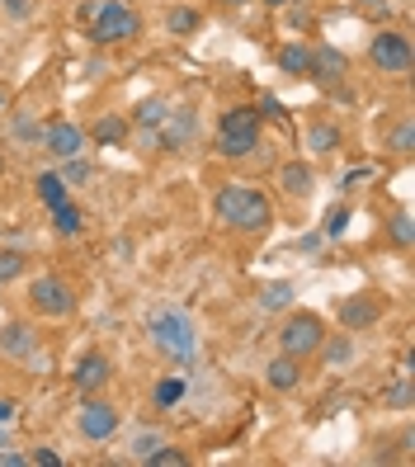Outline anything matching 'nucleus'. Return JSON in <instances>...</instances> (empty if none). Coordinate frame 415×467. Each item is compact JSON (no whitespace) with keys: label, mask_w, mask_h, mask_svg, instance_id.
Returning a JSON list of instances; mask_svg holds the SVG:
<instances>
[{"label":"nucleus","mask_w":415,"mask_h":467,"mask_svg":"<svg viewBox=\"0 0 415 467\" xmlns=\"http://www.w3.org/2000/svg\"><path fill=\"white\" fill-rule=\"evenodd\" d=\"M146 330H152V345L170 363H198V326L185 307H170V303L152 307L146 312Z\"/></svg>","instance_id":"nucleus-1"},{"label":"nucleus","mask_w":415,"mask_h":467,"mask_svg":"<svg viewBox=\"0 0 415 467\" xmlns=\"http://www.w3.org/2000/svg\"><path fill=\"white\" fill-rule=\"evenodd\" d=\"M212 213L218 222L231 231H264L274 222V208L260 189H245V185H222L218 198H212Z\"/></svg>","instance_id":"nucleus-2"},{"label":"nucleus","mask_w":415,"mask_h":467,"mask_svg":"<svg viewBox=\"0 0 415 467\" xmlns=\"http://www.w3.org/2000/svg\"><path fill=\"white\" fill-rule=\"evenodd\" d=\"M137 29H142V20L128 0H99L95 14H90V43H99V47L137 38Z\"/></svg>","instance_id":"nucleus-3"},{"label":"nucleus","mask_w":415,"mask_h":467,"mask_svg":"<svg viewBox=\"0 0 415 467\" xmlns=\"http://www.w3.org/2000/svg\"><path fill=\"white\" fill-rule=\"evenodd\" d=\"M260 146V109H227L218 123V152L231 161H245Z\"/></svg>","instance_id":"nucleus-4"},{"label":"nucleus","mask_w":415,"mask_h":467,"mask_svg":"<svg viewBox=\"0 0 415 467\" xmlns=\"http://www.w3.org/2000/svg\"><path fill=\"white\" fill-rule=\"evenodd\" d=\"M321 340H326V321L317 312H293L284 321V330H278V349L293 354V359H303V363L311 354H321Z\"/></svg>","instance_id":"nucleus-5"},{"label":"nucleus","mask_w":415,"mask_h":467,"mask_svg":"<svg viewBox=\"0 0 415 467\" xmlns=\"http://www.w3.org/2000/svg\"><path fill=\"white\" fill-rule=\"evenodd\" d=\"M29 307L38 312V316H53V321H62V316L76 312V293H71V283H66V279L43 274V279L29 283Z\"/></svg>","instance_id":"nucleus-6"},{"label":"nucleus","mask_w":415,"mask_h":467,"mask_svg":"<svg viewBox=\"0 0 415 467\" xmlns=\"http://www.w3.org/2000/svg\"><path fill=\"white\" fill-rule=\"evenodd\" d=\"M369 57H373V66H383V71H392V76H406V71H411V62H415L411 38H406V33H396V29L373 33Z\"/></svg>","instance_id":"nucleus-7"},{"label":"nucleus","mask_w":415,"mask_h":467,"mask_svg":"<svg viewBox=\"0 0 415 467\" xmlns=\"http://www.w3.org/2000/svg\"><path fill=\"white\" fill-rule=\"evenodd\" d=\"M76 429H80L86 439H95V444L113 439V435H119V406H109V402H80Z\"/></svg>","instance_id":"nucleus-8"},{"label":"nucleus","mask_w":415,"mask_h":467,"mask_svg":"<svg viewBox=\"0 0 415 467\" xmlns=\"http://www.w3.org/2000/svg\"><path fill=\"white\" fill-rule=\"evenodd\" d=\"M340 326L344 330H369V326H378L383 321V312H387V303L378 293H354V297H340Z\"/></svg>","instance_id":"nucleus-9"},{"label":"nucleus","mask_w":415,"mask_h":467,"mask_svg":"<svg viewBox=\"0 0 415 467\" xmlns=\"http://www.w3.org/2000/svg\"><path fill=\"white\" fill-rule=\"evenodd\" d=\"M109 378H113V363H109L104 354H99V349H90V354H80V359H76V369H71V382H76V392H80V396L99 392Z\"/></svg>","instance_id":"nucleus-10"},{"label":"nucleus","mask_w":415,"mask_h":467,"mask_svg":"<svg viewBox=\"0 0 415 467\" xmlns=\"http://www.w3.org/2000/svg\"><path fill=\"white\" fill-rule=\"evenodd\" d=\"M86 142H90L86 128H80V123H66V119L47 123V132H43V146H47L57 161H62V156H80V146H86Z\"/></svg>","instance_id":"nucleus-11"},{"label":"nucleus","mask_w":415,"mask_h":467,"mask_svg":"<svg viewBox=\"0 0 415 467\" xmlns=\"http://www.w3.org/2000/svg\"><path fill=\"white\" fill-rule=\"evenodd\" d=\"M194 132H198L194 109H170V113H165V123L156 128V142L165 146V152H179V146H185Z\"/></svg>","instance_id":"nucleus-12"},{"label":"nucleus","mask_w":415,"mask_h":467,"mask_svg":"<svg viewBox=\"0 0 415 467\" xmlns=\"http://www.w3.org/2000/svg\"><path fill=\"white\" fill-rule=\"evenodd\" d=\"M344 71H350V57H344L340 47H311V66H307L311 80L336 86V80H344Z\"/></svg>","instance_id":"nucleus-13"},{"label":"nucleus","mask_w":415,"mask_h":467,"mask_svg":"<svg viewBox=\"0 0 415 467\" xmlns=\"http://www.w3.org/2000/svg\"><path fill=\"white\" fill-rule=\"evenodd\" d=\"M33 349H38V336H33L29 321H5L0 326V354L5 359H33Z\"/></svg>","instance_id":"nucleus-14"},{"label":"nucleus","mask_w":415,"mask_h":467,"mask_svg":"<svg viewBox=\"0 0 415 467\" xmlns=\"http://www.w3.org/2000/svg\"><path fill=\"white\" fill-rule=\"evenodd\" d=\"M303 369H307L303 359L278 354V359H270V363H264V378H270V388H274V392H293L297 382H303Z\"/></svg>","instance_id":"nucleus-15"},{"label":"nucleus","mask_w":415,"mask_h":467,"mask_svg":"<svg viewBox=\"0 0 415 467\" xmlns=\"http://www.w3.org/2000/svg\"><path fill=\"white\" fill-rule=\"evenodd\" d=\"M278 185H284V194H293V198H307L311 185H317V175H311L307 161H288L284 171H278Z\"/></svg>","instance_id":"nucleus-16"},{"label":"nucleus","mask_w":415,"mask_h":467,"mask_svg":"<svg viewBox=\"0 0 415 467\" xmlns=\"http://www.w3.org/2000/svg\"><path fill=\"white\" fill-rule=\"evenodd\" d=\"M86 138H95L99 146H119L128 138V119H119V113H104V119H99Z\"/></svg>","instance_id":"nucleus-17"},{"label":"nucleus","mask_w":415,"mask_h":467,"mask_svg":"<svg viewBox=\"0 0 415 467\" xmlns=\"http://www.w3.org/2000/svg\"><path fill=\"white\" fill-rule=\"evenodd\" d=\"M33 194L43 198V208H57L62 198H71V194H66V179H62L57 171H43L38 179H33Z\"/></svg>","instance_id":"nucleus-18"},{"label":"nucleus","mask_w":415,"mask_h":467,"mask_svg":"<svg viewBox=\"0 0 415 467\" xmlns=\"http://www.w3.org/2000/svg\"><path fill=\"white\" fill-rule=\"evenodd\" d=\"M47 213H53V227L62 231V237H76V231L86 227V213H80L71 198H62V204H57V208H47Z\"/></svg>","instance_id":"nucleus-19"},{"label":"nucleus","mask_w":415,"mask_h":467,"mask_svg":"<svg viewBox=\"0 0 415 467\" xmlns=\"http://www.w3.org/2000/svg\"><path fill=\"white\" fill-rule=\"evenodd\" d=\"M307 146H311L317 156H330V152L340 146V128H336V123H311V128H307Z\"/></svg>","instance_id":"nucleus-20"},{"label":"nucleus","mask_w":415,"mask_h":467,"mask_svg":"<svg viewBox=\"0 0 415 467\" xmlns=\"http://www.w3.org/2000/svg\"><path fill=\"white\" fill-rule=\"evenodd\" d=\"M307 66H311V47H307V43H288L284 53H278V71L307 76Z\"/></svg>","instance_id":"nucleus-21"},{"label":"nucleus","mask_w":415,"mask_h":467,"mask_svg":"<svg viewBox=\"0 0 415 467\" xmlns=\"http://www.w3.org/2000/svg\"><path fill=\"white\" fill-rule=\"evenodd\" d=\"M198 24H203V14H198L194 5H175L170 14H165V29L179 33V38H189V33H194Z\"/></svg>","instance_id":"nucleus-22"},{"label":"nucleus","mask_w":415,"mask_h":467,"mask_svg":"<svg viewBox=\"0 0 415 467\" xmlns=\"http://www.w3.org/2000/svg\"><path fill=\"white\" fill-rule=\"evenodd\" d=\"M321 349H326V363H330V369H344V363L354 359V340H350V336H336V340L326 336Z\"/></svg>","instance_id":"nucleus-23"},{"label":"nucleus","mask_w":415,"mask_h":467,"mask_svg":"<svg viewBox=\"0 0 415 467\" xmlns=\"http://www.w3.org/2000/svg\"><path fill=\"white\" fill-rule=\"evenodd\" d=\"M288 303H293V283H264V288H260V307L264 312H278Z\"/></svg>","instance_id":"nucleus-24"},{"label":"nucleus","mask_w":415,"mask_h":467,"mask_svg":"<svg viewBox=\"0 0 415 467\" xmlns=\"http://www.w3.org/2000/svg\"><path fill=\"white\" fill-rule=\"evenodd\" d=\"M165 113H170V104H165V99H142L132 119H137L142 128H161V123H165Z\"/></svg>","instance_id":"nucleus-25"},{"label":"nucleus","mask_w":415,"mask_h":467,"mask_svg":"<svg viewBox=\"0 0 415 467\" xmlns=\"http://www.w3.org/2000/svg\"><path fill=\"white\" fill-rule=\"evenodd\" d=\"M66 165H62V179H66V189H71V185H86V179H90V161L86 156H62Z\"/></svg>","instance_id":"nucleus-26"},{"label":"nucleus","mask_w":415,"mask_h":467,"mask_svg":"<svg viewBox=\"0 0 415 467\" xmlns=\"http://www.w3.org/2000/svg\"><path fill=\"white\" fill-rule=\"evenodd\" d=\"M185 402V382L179 378H161L156 382V406H179Z\"/></svg>","instance_id":"nucleus-27"},{"label":"nucleus","mask_w":415,"mask_h":467,"mask_svg":"<svg viewBox=\"0 0 415 467\" xmlns=\"http://www.w3.org/2000/svg\"><path fill=\"white\" fill-rule=\"evenodd\" d=\"M24 255H20V250H0V283H14V279H20L24 274Z\"/></svg>","instance_id":"nucleus-28"},{"label":"nucleus","mask_w":415,"mask_h":467,"mask_svg":"<svg viewBox=\"0 0 415 467\" xmlns=\"http://www.w3.org/2000/svg\"><path fill=\"white\" fill-rule=\"evenodd\" d=\"M387 406H396V411L411 406V373H402V378H396L392 388H387Z\"/></svg>","instance_id":"nucleus-29"},{"label":"nucleus","mask_w":415,"mask_h":467,"mask_svg":"<svg viewBox=\"0 0 415 467\" xmlns=\"http://www.w3.org/2000/svg\"><path fill=\"white\" fill-rule=\"evenodd\" d=\"M411 142H415V128H411V123H396V128H392V138H387V146H392L396 156H406V152H411Z\"/></svg>","instance_id":"nucleus-30"},{"label":"nucleus","mask_w":415,"mask_h":467,"mask_svg":"<svg viewBox=\"0 0 415 467\" xmlns=\"http://www.w3.org/2000/svg\"><path fill=\"white\" fill-rule=\"evenodd\" d=\"M344 227H350V208H330V218H326V227H321V237H344Z\"/></svg>","instance_id":"nucleus-31"},{"label":"nucleus","mask_w":415,"mask_h":467,"mask_svg":"<svg viewBox=\"0 0 415 467\" xmlns=\"http://www.w3.org/2000/svg\"><path fill=\"white\" fill-rule=\"evenodd\" d=\"M392 241H396V246H411V241H415L411 213H396V218H392Z\"/></svg>","instance_id":"nucleus-32"},{"label":"nucleus","mask_w":415,"mask_h":467,"mask_svg":"<svg viewBox=\"0 0 415 467\" xmlns=\"http://www.w3.org/2000/svg\"><path fill=\"white\" fill-rule=\"evenodd\" d=\"M146 463H152V467H179V463H185V454H179V448H165V444H161Z\"/></svg>","instance_id":"nucleus-33"},{"label":"nucleus","mask_w":415,"mask_h":467,"mask_svg":"<svg viewBox=\"0 0 415 467\" xmlns=\"http://www.w3.org/2000/svg\"><path fill=\"white\" fill-rule=\"evenodd\" d=\"M132 448H137V458L146 463V458H152L156 448H161V439H156V435H137V444H132Z\"/></svg>","instance_id":"nucleus-34"},{"label":"nucleus","mask_w":415,"mask_h":467,"mask_svg":"<svg viewBox=\"0 0 415 467\" xmlns=\"http://www.w3.org/2000/svg\"><path fill=\"white\" fill-rule=\"evenodd\" d=\"M29 463H38V467H62V458L53 454V448H38V454H33Z\"/></svg>","instance_id":"nucleus-35"},{"label":"nucleus","mask_w":415,"mask_h":467,"mask_svg":"<svg viewBox=\"0 0 415 467\" xmlns=\"http://www.w3.org/2000/svg\"><path fill=\"white\" fill-rule=\"evenodd\" d=\"M260 113H274V119H284V104H278V99H264Z\"/></svg>","instance_id":"nucleus-36"},{"label":"nucleus","mask_w":415,"mask_h":467,"mask_svg":"<svg viewBox=\"0 0 415 467\" xmlns=\"http://www.w3.org/2000/svg\"><path fill=\"white\" fill-rule=\"evenodd\" d=\"M14 132H20V138H33L38 128H33V119H20V123H14Z\"/></svg>","instance_id":"nucleus-37"},{"label":"nucleus","mask_w":415,"mask_h":467,"mask_svg":"<svg viewBox=\"0 0 415 467\" xmlns=\"http://www.w3.org/2000/svg\"><path fill=\"white\" fill-rule=\"evenodd\" d=\"M0 5H5L10 14H24V10H29V0H0Z\"/></svg>","instance_id":"nucleus-38"},{"label":"nucleus","mask_w":415,"mask_h":467,"mask_svg":"<svg viewBox=\"0 0 415 467\" xmlns=\"http://www.w3.org/2000/svg\"><path fill=\"white\" fill-rule=\"evenodd\" d=\"M14 421V402H0V425H10Z\"/></svg>","instance_id":"nucleus-39"},{"label":"nucleus","mask_w":415,"mask_h":467,"mask_svg":"<svg viewBox=\"0 0 415 467\" xmlns=\"http://www.w3.org/2000/svg\"><path fill=\"white\" fill-rule=\"evenodd\" d=\"M363 5H387V0H363Z\"/></svg>","instance_id":"nucleus-40"},{"label":"nucleus","mask_w":415,"mask_h":467,"mask_svg":"<svg viewBox=\"0 0 415 467\" xmlns=\"http://www.w3.org/2000/svg\"><path fill=\"white\" fill-rule=\"evenodd\" d=\"M264 5H288V0H264Z\"/></svg>","instance_id":"nucleus-41"},{"label":"nucleus","mask_w":415,"mask_h":467,"mask_svg":"<svg viewBox=\"0 0 415 467\" xmlns=\"http://www.w3.org/2000/svg\"><path fill=\"white\" fill-rule=\"evenodd\" d=\"M222 5H245V0H222Z\"/></svg>","instance_id":"nucleus-42"},{"label":"nucleus","mask_w":415,"mask_h":467,"mask_svg":"<svg viewBox=\"0 0 415 467\" xmlns=\"http://www.w3.org/2000/svg\"><path fill=\"white\" fill-rule=\"evenodd\" d=\"M0 175H5V156H0Z\"/></svg>","instance_id":"nucleus-43"},{"label":"nucleus","mask_w":415,"mask_h":467,"mask_svg":"<svg viewBox=\"0 0 415 467\" xmlns=\"http://www.w3.org/2000/svg\"><path fill=\"white\" fill-rule=\"evenodd\" d=\"M0 109H5V95H0Z\"/></svg>","instance_id":"nucleus-44"}]
</instances>
